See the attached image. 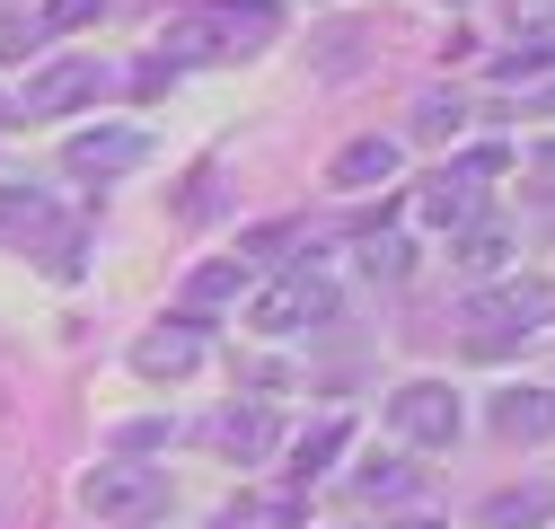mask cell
<instances>
[{
    "instance_id": "6da1fadb",
    "label": "cell",
    "mask_w": 555,
    "mask_h": 529,
    "mask_svg": "<svg viewBox=\"0 0 555 529\" xmlns=\"http://www.w3.org/2000/svg\"><path fill=\"white\" fill-rule=\"evenodd\" d=\"M388 424H397L405 441H424V450H450L467 415H459V388H450V379H405V388L388 397Z\"/></svg>"
},
{
    "instance_id": "7a4b0ae2",
    "label": "cell",
    "mask_w": 555,
    "mask_h": 529,
    "mask_svg": "<svg viewBox=\"0 0 555 529\" xmlns=\"http://www.w3.org/2000/svg\"><path fill=\"white\" fill-rule=\"evenodd\" d=\"M80 503L98 520H151V512H168V477L159 468H98L80 486Z\"/></svg>"
},
{
    "instance_id": "3957f363",
    "label": "cell",
    "mask_w": 555,
    "mask_h": 529,
    "mask_svg": "<svg viewBox=\"0 0 555 529\" xmlns=\"http://www.w3.org/2000/svg\"><path fill=\"white\" fill-rule=\"evenodd\" d=\"M106 89V62L98 53H72V62H44V72L27 80V115H62V106H80Z\"/></svg>"
},
{
    "instance_id": "277c9868",
    "label": "cell",
    "mask_w": 555,
    "mask_h": 529,
    "mask_svg": "<svg viewBox=\"0 0 555 529\" xmlns=\"http://www.w3.org/2000/svg\"><path fill=\"white\" fill-rule=\"evenodd\" d=\"M142 151H151V142H142L132 124H98V132H72V151H62V159H72V177H124Z\"/></svg>"
},
{
    "instance_id": "5b68a950",
    "label": "cell",
    "mask_w": 555,
    "mask_h": 529,
    "mask_svg": "<svg viewBox=\"0 0 555 529\" xmlns=\"http://www.w3.org/2000/svg\"><path fill=\"white\" fill-rule=\"evenodd\" d=\"M326 309H335V292L309 283V274H292L283 292H264V300H256V326H264V336H292V326H318Z\"/></svg>"
},
{
    "instance_id": "8992f818",
    "label": "cell",
    "mask_w": 555,
    "mask_h": 529,
    "mask_svg": "<svg viewBox=\"0 0 555 529\" xmlns=\"http://www.w3.org/2000/svg\"><path fill=\"white\" fill-rule=\"evenodd\" d=\"M238 292H247V256H212V264H194V274H185V318L230 309Z\"/></svg>"
},
{
    "instance_id": "52a82bcc",
    "label": "cell",
    "mask_w": 555,
    "mask_h": 529,
    "mask_svg": "<svg viewBox=\"0 0 555 529\" xmlns=\"http://www.w3.org/2000/svg\"><path fill=\"white\" fill-rule=\"evenodd\" d=\"M546 407H555V397H538V388H503V397H494V433H512V441H546V433H555Z\"/></svg>"
},
{
    "instance_id": "ba28073f",
    "label": "cell",
    "mask_w": 555,
    "mask_h": 529,
    "mask_svg": "<svg viewBox=\"0 0 555 529\" xmlns=\"http://www.w3.org/2000/svg\"><path fill=\"white\" fill-rule=\"evenodd\" d=\"M62 230V212L44 204V194H27V185H0V238H53Z\"/></svg>"
},
{
    "instance_id": "9c48e42d",
    "label": "cell",
    "mask_w": 555,
    "mask_h": 529,
    "mask_svg": "<svg viewBox=\"0 0 555 529\" xmlns=\"http://www.w3.org/2000/svg\"><path fill=\"white\" fill-rule=\"evenodd\" d=\"M388 177H397V142H379V132L335 151V185H388Z\"/></svg>"
},
{
    "instance_id": "30bf717a",
    "label": "cell",
    "mask_w": 555,
    "mask_h": 529,
    "mask_svg": "<svg viewBox=\"0 0 555 529\" xmlns=\"http://www.w3.org/2000/svg\"><path fill=\"white\" fill-rule=\"evenodd\" d=\"M168 53H177V62H221V53H238V36H230L221 18H177V27H168Z\"/></svg>"
},
{
    "instance_id": "8fae6325",
    "label": "cell",
    "mask_w": 555,
    "mask_h": 529,
    "mask_svg": "<svg viewBox=\"0 0 555 529\" xmlns=\"http://www.w3.org/2000/svg\"><path fill=\"white\" fill-rule=\"evenodd\" d=\"M132 362H142V379H185V371H194V336H185V326H159Z\"/></svg>"
},
{
    "instance_id": "7c38bea8",
    "label": "cell",
    "mask_w": 555,
    "mask_h": 529,
    "mask_svg": "<svg viewBox=\"0 0 555 529\" xmlns=\"http://www.w3.org/2000/svg\"><path fill=\"white\" fill-rule=\"evenodd\" d=\"M264 441H273V415H264V407H230V415L212 424V450H238V459H256Z\"/></svg>"
},
{
    "instance_id": "4fadbf2b",
    "label": "cell",
    "mask_w": 555,
    "mask_h": 529,
    "mask_svg": "<svg viewBox=\"0 0 555 529\" xmlns=\"http://www.w3.org/2000/svg\"><path fill=\"white\" fill-rule=\"evenodd\" d=\"M546 512H555L546 486H520V494H494V503H485V520H494V529H529V520H546Z\"/></svg>"
},
{
    "instance_id": "5bb4252c",
    "label": "cell",
    "mask_w": 555,
    "mask_h": 529,
    "mask_svg": "<svg viewBox=\"0 0 555 529\" xmlns=\"http://www.w3.org/2000/svg\"><path fill=\"white\" fill-rule=\"evenodd\" d=\"M424 212H433L441 230H467V221H476V185H459V177H441V185L424 194Z\"/></svg>"
},
{
    "instance_id": "9a60e30c",
    "label": "cell",
    "mask_w": 555,
    "mask_h": 529,
    "mask_svg": "<svg viewBox=\"0 0 555 529\" xmlns=\"http://www.w3.org/2000/svg\"><path fill=\"white\" fill-rule=\"evenodd\" d=\"M362 494L405 503V494H414V468H405V459H362Z\"/></svg>"
},
{
    "instance_id": "2e32d148",
    "label": "cell",
    "mask_w": 555,
    "mask_h": 529,
    "mask_svg": "<svg viewBox=\"0 0 555 529\" xmlns=\"http://www.w3.org/2000/svg\"><path fill=\"white\" fill-rule=\"evenodd\" d=\"M335 450H344V424H318V433H309V441L292 450V468H300V477H318V468H326Z\"/></svg>"
},
{
    "instance_id": "e0dca14e",
    "label": "cell",
    "mask_w": 555,
    "mask_h": 529,
    "mask_svg": "<svg viewBox=\"0 0 555 529\" xmlns=\"http://www.w3.org/2000/svg\"><path fill=\"white\" fill-rule=\"evenodd\" d=\"M538 72H555V44H520L494 62V80H538Z\"/></svg>"
},
{
    "instance_id": "ac0fdd59",
    "label": "cell",
    "mask_w": 555,
    "mask_h": 529,
    "mask_svg": "<svg viewBox=\"0 0 555 529\" xmlns=\"http://www.w3.org/2000/svg\"><path fill=\"white\" fill-rule=\"evenodd\" d=\"M98 10H106V0H53V10H44V27H53V36H62V27H89Z\"/></svg>"
},
{
    "instance_id": "d6986e66",
    "label": "cell",
    "mask_w": 555,
    "mask_h": 529,
    "mask_svg": "<svg viewBox=\"0 0 555 529\" xmlns=\"http://www.w3.org/2000/svg\"><path fill=\"white\" fill-rule=\"evenodd\" d=\"M414 124H424V132H459V98H424V106H414Z\"/></svg>"
},
{
    "instance_id": "ffe728a7",
    "label": "cell",
    "mask_w": 555,
    "mask_h": 529,
    "mask_svg": "<svg viewBox=\"0 0 555 529\" xmlns=\"http://www.w3.org/2000/svg\"><path fill=\"white\" fill-rule=\"evenodd\" d=\"M362 256H371V274H388V283H397V274H405V247H397V238H371V247H362Z\"/></svg>"
},
{
    "instance_id": "44dd1931",
    "label": "cell",
    "mask_w": 555,
    "mask_h": 529,
    "mask_svg": "<svg viewBox=\"0 0 555 529\" xmlns=\"http://www.w3.org/2000/svg\"><path fill=\"white\" fill-rule=\"evenodd\" d=\"M405 529H433V520H405Z\"/></svg>"
}]
</instances>
